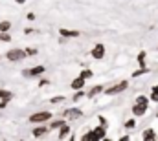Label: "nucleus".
<instances>
[{
  "mask_svg": "<svg viewBox=\"0 0 158 141\" xmlns=\"http://www.w3.org/2000/svg\"><path fill=\"white\" fill-rule=\"evenodd\" d=\"M127 86H129V83H127V81H121V83H118V84H114V86L107 88V90H105V94H107V95H116V94H120V92L127 90Z\"/></svg>",
  "mask_w": 158,
  "mask_h": 141,
  "instance_id": "obj_1",
  "label": "nucleus"
},
{
  "mask_svg": "<svg viewBox=\"0 0 158 141\" xmlns=\"http://www.w3.org/2000/svg\"><path fill=\"white\" fill-rule=\"evenodd\" d=\"M6 57L9 59V61H22L24 57H26V51L24 50H18V48H15V50H9L7 53H6Z\"/></svg>",
  "mask_w": 158,
  "mask_h": 141,
  "instance_id": "obj_2",
  "label": "nucleus"
},
{
  "mask_svg": "<svg viewBox=\"0 0 158 141\" xmlns=\"http://www.w3.org/2000/svg\"><path fill=\"white\" fill-rule=\"evenodd\" d=\"M52 119V114L50 112H37L33 116H29V121L31 123H44V121H50Z\"/></svg>",
  "mask_w": 158,
  "mask_h": 141,
  "instance_id": "obj_3",
  "label": "nucleus"
},
{
  "mask_svg": "<svg viewBox=\"0 0 158 141\" xmlns=\"http://www.w3.org/2000/svg\"><path fill=\"white\" fill-rule=\"evenodd\" d=\"M90 55H92L94 59H98V61H99V59H103V57H105V46H103L101 42H98V44H96V46L92 48Z\"/></svg>",
  "mask_w": 158,
  "mask_h": 141,
  "instance_id": "obj_4",
  "label": "nucleus"
},
{
  "mask_svg": "<svg viewBox=\"0 0 158 141\" xmlns=\"http://www.w3.org/2000/svg\"><path fill=\"white\" fill-rule=\"evenodd\" d=\"M42 73H44V66H35L31 70H24L26 77H37V75H42Z\"/></svg>",
  "mask_w": 158,
  "mask_h": 141,
  "instance_id": "obj_5",
  "label": "nucleus"
},
{
  "mask_svg": "<svg viewBox=\"0 0 158 141\" xmlns=\"http://www.w3.org/2000/svg\"><path fill=\"white\" fill-rule=\"evenodd\" d=\"M85 86H87V79H83V77H77L72 81V90H83Z\"/></svg>",
  "mask_w": 158,
  "mask_h": 141,
  "instance_id": "obj_6",
  "label": "nucleus"
},
{
  "mask_svg": "<svg viewBox=\"0 0 158 141\" xmlns=\"http://www.w3.org/2000/svg\"><path fill=\"white\" fill-rule=\"evenodd\" d=\"M145 112H147V105L136 103V105L133 106V114H134V116H145Z\"/></svg>",
  "mask_w": 158,
  "mask_h": 141,
  "instance_id": "obj_7",
  "label": "nucleus"
},
{
  "mask_svg": "<svg viewBox=\"0 0 158 141\" xmlns=\"http://www.w3.org/2000/svg\"><path fill=\"white\" fill-rule=\"evenodd\" d=\"M64 116H66V117H70V119H77V117H81V116H83V112H81L79 108H70V110H66V112H64Z\"/></svg>",
  "mask_w": 158,
  "mask_h": 141,
  "instance_id": "obj_8",
  "label": "nucleus"
},
{
  "mask_svg": "<svg viewBox=\"0 0 158 141\" xmlns=\"http://www.w3.org/2000/svg\"><path fill=\"white\" fill-rule=\"evenodd\" d=\"M70 132H72V128L64 123L63 127H59V139H66V138L70 136Z\"/></svg>",
  "mask_w": 158,
  "mask_h": 141,
  "instance_id": "obj_9",
  "label": "nucleus"
},
{
  "mask_svg": "<svg viewBox=\"0 0 158 141\" xmlns=\"http://www.w3.org/2000/svg\"><path fill=\"white\" fill-rule=\"evenodd\" d=\"M59 33H61V37H79V31H75V29H64V28H61L59 29Z\"/></svg>",
  "mask_w": 158,
  "mask_h": 141,
  "instance_id": "obj_10",
  "label": "nucleus"
},
{
  "mask_svg": "<svg viewBox=\"0 0 158 141\" xmlns=\"http://www.w3.org/2000/svg\"><path fill=\"white\" fill-rule=\"evenodd\" d=\"M101 92H103V86L98 84V86H94V88H90V90L87 92V97H88V99H94V97H96L98 94H101Z\"/></svg>",
  "mask_w": 158,
  "mask_h": 141,
  "instance_id": "obj_11",
  "label": "nucleus"
},
{
  "mask_svg": "<svg viewBox=\"0 0 158 141\" xmlns=\"http://www.w3.org/2000/svg\"><path fill=\"white\" fill-rule=\"evenodd\" d=\"M142 138H144L145 141H155L156 139V132H155L153 128H147V130L142 134Z\"/></svg>",
  "mask_w": 158,
  "mask_h": 141,
  "instance_id": "obj_12",
  "label": "nucleus"
},
{
  "mask_svg": "<svg viewBox=\"0 0 158 141\" xmlns=\"http://www.w3.org/2000/svg\"><path fill=\"white\" fill-rule=\"evenodd\" d=\"M46 132H48V127L40 125V127H37V128L33 130V136H35V138H42V136H44Z\"/></svg>",
  "mask_w": 158,
  "mask_h": 141,
  "instance_id": "obj_13",
  "label": "nucleus"
},
{
  "mask_svg": "<svg viewBox=\"0 0 158 141\" xmlns=\"http://www.w3.org/2000/svg\"><path fill=\"white\" fill-rule=\"evenodd\" d=\"M94 132H96V138H98V139H103V138H105V127H103V125H99L98 128H94Z\"/></svg>",
  "mask_w": 158,
  "mask_h": 141,
  "instance_id": "obj_14",
  "label": "nucleus"
},
{
  "mask_svg": "<svg viewBox=\"0 0 158 141\" xmlns=\"http://www.w3.org/2000/svg\"><path fill=\"white\" fill-rule=\"evenodd\" d=\"M81 139H83V141H98V138H96V132H94V130H90V132H87Z\"/></svg>",
  "mask_w": 158,
  "mask_h": 141,
  "instance_id": "obj_15",
  "label": "nucleus"
},
{
  "mask_svg": "<svg viewBox=\"0 0 158 141\" xmlns=\"http://www.w3.org/2000/svg\"><path fill=\"white\" fill-rule=\"evenodd\" d=\"M145 57H147V53H145V51H140V55H138V62H140V68H145Z\"/></svg>",
  "mask_w": 158,
  "mask_h": 141,
  "instance_id": "obj_16",
  "label": "nucleus"
},
{
  "mask_svg": "<svg viewBox=\"0 0 158 141\" xmlns=\"http://www.w3.org/2000/svg\"><path fill=\"white\" fill-rule=\"evenodd\" d=\"M11 29V22L9 20H2L0 22V31H9Z\"/></svg>",
  "mask_w": 158,
  "mask_h": 141,
  "instance_id": "obj_17",
  "label": "nucleus"
},
{
  "mask_svg": "<svg viewBox=\"0 0 158 141\" xmlns=\"http://www.w3.org/2000/svg\"><path fill=\"white\" fill-rule=\"evenodd\" d=\"M13 97V94L11 92H6V90H0V99H4V101H9Z\"/></svg>",
  "mask_w": 158,
  "mask_h": 141,
  "instance_id": "obj_18",
  "label": "nucleus"
},
{
  "mask_svg": "<svg viewBox=\"0 0 158 141\" xmlns=\"http://www.w3.org/2000/svg\"><path fill=\"white\" fill-rule=\"evenodd\" d=\"M64 101V95H55V97H52L50 99V103L52 105H59V103H63Z\"/></svg>",
  "mask_w": 158,
  "mask_h": 141,
  "instance_id": "obj_19",
  "label": "nucleus"
},
{
  "mask_svg": "<svg viewBox=\"0 0 158 141\" xmlns=\"http://www.w3.org/2000/svg\"><path fill=\"white\" fill-rule=\"evenodd\" d=\"M63 125H64V121H63V119H53L50 127H52V128H59V127H63Z\"/></svg>",
  "mask_w": 158,
  "mask_h": 141,
  "instance_id": "obj_20",
  "label": "nucleus"
},
{
  "mask_svg": "<svg viewBox=\"0 0 158 141\" xmlns=\"http://www.w3.org/2000/svg\"><path fill=\"white\" fill-rule=\"evenodd\" d=\"M92 75H94V73H92V72H90V70H83V72H81V73H79V77H83V79H90V77H92Z\"/></svg>",
  "mask_w": 158,
  "mask_h": 141,
  "instance_id": "obj_21",
  "label": "nucleus"
},
{
  "mask_svg": "<svg viewBox=\"0 0 158 141\" xmlns=\"http://www.w3.org/2000/svg\"><path fill=\"white\" fill-rule=\"evenodd\" d=\"M151 101L158 103V86H153V94H151Z\"/></svg>",
  "mask_w": 158,
  "mask_h": 141,
  "instance_id": "obj_22",
  "label": "nucleus"
},
{
  "mask_svg": "<svg viewBox=\"0 0 158 141\" xmlns=\"http://www.w3.org/2000/svg\"><path fill=\"white\" fill-rule=\"evenodd\" d=\"M136 103H142V105H149V99L145 95H138L136 97Z\"/></svg>",
  "mask_w": 158,
  "mask_h": 141,
  "instance_id": "obj_23",
  "label": "nucleus"
},
{
  "mask_svg": "<svg viewBox=\"0 0 158 141\" xmlns=\"http://www.w3.org/2000/svg\"><path fill=\"white\" fill-rule=\"evenodd\" d=\"M134 125H136V121H134V119H127V121H125V128H127V130L134 128Z\"/></svg>",
  "mask_w": 158,
  "mask_h": 141,
  "instance_id": "obj_24",
  "label": "nucleus"
},
{
  "mask_svg": "<svg viewBox=\"0 0 158 141\" xmlns=\"http://www.w3.org/2000/svg\"><path fill=\"white\" fill-rule=\"evenodd\" d=\"M0 40H4V42H9L11 40V37L7 35V31H0Z\"/></svg>",
  "mask_w": 158,
  "mask_h": 141,
  "instance_id": "obj_25",
  "label": "nucleus"
},
{
  "mask_svg": "<svg viewBox=\"0 0 158 141\" xmlns=\"http://www.w3.org/2000/svg\"><path fill=\"white\" fill-rule=\"evenodd\" d=\"M144 73H147V68H140V70H136V72L133 73V77H140V75H144Z\"/></svg>",
  "mask_w": 158,
  "mask_h": 141,
  "instance_id": "obj_26",
  "label": "nucleus"
},
{
  "mask_svg": "<svg viewBox=\"0 0 158 141\" xmlns=\"http://www.w3.org/2000/svg\"><path fill=\"white\" fill-rule=\"evenodd\" d=\"M24 51H26V57H28V55H37V50H35V48H28V50H24Z\"/></svg>",
  "mask_w": 158,
  "mask_h": 141,
  "instance_id": "obj_27",
  "label": "nucleus"
},
{
  "mask_svg": "<svg viewBox=\"0 0 158 141\" xmlns=\"http://www.w3.org/2000/svg\"><path fill=\"white\" fill-rule=\"evenodd\" d=\"M99 125H103V127H107V119H105V117H99Z\"/></svg>",
  "mask_w": 158,
  "mask_h": 141,
  "instance_id": "obj_28",
  "label": "nucleus"
},
{
  "mask_svg": "<svg viewBox=\"0 0 158 141\" xmlns=\"http://www.w3.org/2000/svg\"><path fill=\"white\" fill-rule=\"evenodd\" d=\"M15 2H17V4H24L26 0H15Z\"/></svg>",
  "mask_w": 158,
  "mask_h": 141,
  "instance_id": "obj_29",
  "label": "nucleus"
},
{
  "mask_svg": "<svg viewBox=\"0 0 158 141\" xmlns=\"http://www.w3.org/2000/svg\"><path fill=\"white\" fill-rule=\"evenodd\" d=\"M156 119H158V114H156Z\"/></svg>",
  "mask_w": 158,
  "mask_h": 141,
  "instance_id": "obj_30",
  "label": "nucleus"
}]
</instances>
